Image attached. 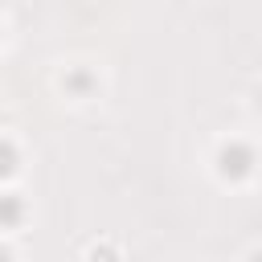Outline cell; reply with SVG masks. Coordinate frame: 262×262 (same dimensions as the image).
<instances>
[{"instance_id":"1","label":"cell","mask_w":262,"mask_h":262,"mask_svg":"<svg viewBox=\"0 0 262 262\" xmlns=\"http://www.w3.org/2000/svg\"><path fill=\"white\" fill-rule=\"evenodd\" d=\"M254 164H258V156H254V147L242 143V139H229V143L217 151V172H221L225 180H246V176L254 172Z\"/></svg>"},{"instance_id":"2","label":"cell","mask_w":262,"mask_h":262,"mask_svg":"<svg viewBox=\"0 0 262 262\" xmlns=\"http://www.w3.org/2000/svg\"><path fill=\"white\" fill-rule=\"evenodd\" d=\"M61 86H66V94H74V98H90V94L98 90V78H94L90 70H70V74L61 78Z\"/></svg>"},{"instance_id":"3","label":"cell","mask_w":262,"mask_h":262,"mask_svg":"<svg viewBox=\"0 0 262 262\" xmlns=\"http://www.w3.org/2000/svg\"><path fill=\"white\" fill-rule=\"evenodd\" d=\"M25 221V201L16 192H0V229H16Z\"/></svg>"},{"instance_id":"4","label":"cell","mask_w":262,"mask_h":262,"mask_svg":"<svg viewBox=\"0 0 262 262\" xmlns=\"http://www.w3.org/2000/svg\"><path fill=\"white\" fill-rule=\"evenodd\" d=\"M16 160H20V156H16V143H12V139H0V180L16 172Z\"/></svg>"},{"instance_id":"5","label":"cell","mask_w":262,"mask_h":262,"mask_svg":"<svg viewBox=\"0 0 262 262\" xmlns=\"http://www.w3.org/2000/svg\"><path fill=\"white\" fill-rule=\"evenodd\" d=\"M0 262H12V254H8V250H4V246H0Z\"/></svg>"},{"instance_id":"6","label":"cell","mask_w":262,"mask_h":262,"mask_svg":"<svg viewBox=\"0 0 262 262\" xmlns=\"http://www.w3.org/2000/svg\"><path fill=\"white\" fill-rule=\"evenodd\" d=\"M246 262H262V250H254V254H250V258H246Z\"/></svg>"}]
</instances>
